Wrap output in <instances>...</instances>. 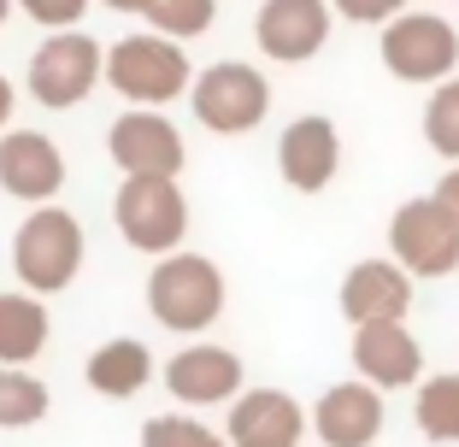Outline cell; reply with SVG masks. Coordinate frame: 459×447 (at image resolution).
<instances>
[{
  "label": "cell",
  "mask_w": 459,
  "mask_h": 447,
  "mask_svg": "<svg viewBox=\"0 0 459 447\" xmlns=\"http://www.w3.org/2000/svg\"><path fill=\"white\" fill-rule=\"evenodd\" d=\"M165 389H171L183 407H224V400L236 407V400H242V359L230 348L195 341V348L165 359Z\"/></svg>",
  "instance_id": "obj_10"
},
{
  "label": "cell",
  "mask_w": 459,
  "mask_h": 447,
  "mask_svg": "<svg viewBox=\"0 0 459 447\" xmlns=\"http://www.w3.org/2000/svg\"><path fill=\"white\" fill-rule=\"evenodd\" d=\"M383 65L401 82H442L459 65V30L436 13H401L383 30Z\"/></svg>",
  "instance_id": "obj_7"
},
{
  "label": "cell",
  "mask_w": 459,
  "mask_h": 447,
  "mask_svg": "<svg viewBox=\"0 0 459 447\" xmlns=\"http://www.w3.org/2000/svg\"><path fill=\"white\" fill-rule=\"evenodd\" d=\"M36 418H48V383L0 365V430H30Z\"/></svg>",
  "instance_id": "obj_21"
},
{
  "label": "cell",
  "mask_w": 459,
  "mask_h": 447,
  "mask_svg": "<svg viewBox=\"0 0 459 447\" xmlns=\"http://www.w3.org/2000/svg\"><path fill=\"white\" fill-rule=\"evenodd\" d=\"M6 118H13V82L0 77V124H6Z\"/></svg>",
  "instance_id": "obj_28"
},
{
  "label": "cell",
  "mask_w": 459,
  "mask_h": 447,
  "mask_svg": "<svg viewBox=\"0 0 459 447\" xmlns=\"http://www.w3.org/2000/svg\"><path fill=\"white\" fill-rule=\"evenodd\" d=\"M100 65H107V54L95 36H48L30 59V95L41 107H77L100 82Z\"/></svg>",
  "instance_id": "obj_8"
},
{
  "label": "cell",
  "mask_w": 459,
  "mask_h": 447,
  "mask_svg": "<svg viewBox=\"0 0 459 447\" xmlns=\"http://www.w3.org/2000/svg\"><path fill=\"white\" fill-rule=\"evenodd\" d=\"M36 24H48V30H71L82 13H89V0H18Z\"/></svg>",
  "instance_id": "obj_26"
},
{
  "label": "cell",
  "mask_w": 459,
  "mask_h": 447,
  "mask_svg": "<svg viewBox=\"0 0 459 447\" xmlns=\"http://www.w3.org/2000/svg\"><path fill=\"white\" fill-rule=\"evenodd\" d=\"M107 153L130 176H177L183 171V136H177V124H165L148 107H130L124 118H112Z\"/></svg>",
  "instance_id": "obj_9"
},
{
  "label": "cell",
  "mask_w": 459,
  "mask_h": 447,
  "mask_svg": "<svg viewBox=\"0 0 459 447\" xmlns=\"http://www.w3.org/2000/svg\"><path fill=\"white\" fill-rule=\"evenodd\" d=\"M212 13H218V0H153L148 6L160 36H201L212 24Z\"/></svg>",
  "instance_id": "obj_24"
},
{
  "label": "cell",
  "mask_w": 459,
  "mask_h": 447,
  "mask_svg": "<svg viewBox=\"0 0 459 447\" xmlns=\"http://www.w3.org/2000/svg\"><path fill=\"white\" fill-rule=\"evenodd\" d=\"M353 365L371 389H412L424 377V348L406 324H371L353 330Z\"/></svg>",
  "instance_id": "obj_17"
},
{
  "label": "cell",
  "mask_w": 459,
  "mask_h": 447,
  "mask_svg": "<svg viewBox=\"0 0 459 447\" xmlns=\"http://www.w3.org/2000/svg\"><path fill=\"white\" fill-rule=\"evenodd\" d=\"M112 218H118V236L135 254L171 259L183 230H189V201L177 189V176H124L118 201H112Z\"/></svg>",
  "instance_id": "obj_4"
},
{
  "label": "cell",
  "mask_w": 459,
  "mask_h": 447,
  "mask_svg": "<svg viewBox=\"0 0 459 447\" xmlns=\"http://www.w3.org/2000/svg\"><path fill=\"white\" fill-rule=\"evenodd\" d=\"M389 254L406 277H447L459 271V218L436 194L394 206L389 218Z\"/></svg>",
  "instance_id": "obj_5"
},
{
  "label": "cell",
  "mask_w": 459,
  "mask_h": 447,
  "mask_svg": "<svg viewBox=\"0 0 459 447\" xmlns=\"http://www.w3.org/2000/svg\"><path fill=\"white\" fill-rule=\"evenodd\" d=\"M265 112H271V82L242 59H218L195 82V118L206 130H218V136H242Z\"/></svg>",
  "instance_id": "obj_6"
},
{
  "label": "cell",
  "mask_w": 459,
  "mask_h": 447,
  "mask_svg": "<svg viewBox=\"0 0 459 447\" xmlns=\"http://www.w3.org/2000/svg\"><path fill=\"white\" fill-rule=\"evenodd\" d=\"M277 165H283V183H289V189H300V194L330 189V176H336V165H342L336 124L318 118V112L295 118L283 130V142H277Z\"/></svg>",
  "instance_id": "obj_14"
},
{
  "label": "cell",
  "mask_w": 459,
  "mask_h": 447,
  "mask_svg": "<svg viewBox=\"0 0 459 447\" xmlns=\"http://www.w3.org/2000/svg\"><path fill=\"white\" fill-rule=\"evenodd\" d=\"M107 6H112V13H148L153 0H107Z\"/></svg>",
  "instance_id": "obj_29"
},
{
  "label": "cell",
  "mask_w": 459,
  "mask_h": 447,
  "mask_svg": "<svg viewBox=\"0 0 459 447\" xmlns=\"http://www.w3.org/2000/svg\"><path fill=\"white\" fill-rule=\"evenodd\" d=\"M107 82L118 89L130 107H165V100H177L183 89L195 82L189 71V54L177 47V41L165 36H124L112 41V54H107Z\"/></svg>",
  "instance_id": "obj_3"
},
{
  "label": "cell",
  "mask_w": 459,
  "mask_h": 447,
  "mask_svg": "<svg viewBox=\"0 0 459 447\" xmlns=\"http://www.w3.org/2000/svg\"><path fill=\"white\" fill-rule=\"evenodd\" d=\"M312 430L325 447H371L383 435V389L371 383H336L318 394Z\"/></svg>",
  "instance_id": "obj_15"
},
{
  "label": "cell",
  "mask_w": 459,
  "mask_h": 447,
  "mask_svg": "<svg viewBox=\"0 0 459 447\" xmlns=\"http://www.w3.org/2000/svg\"><path fill=\"white\" fill-rule=\"evenodd\" d=\"M48 348V312L36 295H0V365L24 371Z\"/></svg>",
  "instance_id": "obj_19"
},
{
  "label": "cell",
  "mask_w": 459,
  "mask_h": 447,
  "mask_svg": "<svg viewBox=\"0 0 459 447\" xmlns=\"http://www.w3.org/2000/svg\"><path fill=\"white\" fill-rule=\"evenodd\" d=\"M148 377H153V353L142 348V341H130V336H118V341H107V348L89 353V389L107 394V400L142 394Z\"/></svg>",
  "instance_id": "obj_18"
},
{
  "label": "cell",
  "mask_w": 459,
  "mask_h": 447,
  "mask_svg": "<svg viewBox=\"0 0 459 447\" xmlns=\"http://www.w3.org/2000/svg\"><path fill=\"white\" fill-rule=\"evenodd\" d=\"M148 306L165 330L201 336L206 324H218V312H224V271L206 254H171L148 277Z\"/></svg>",
  "instance_id": "obj_1"
},
{
  "label": "cell",
  "mask_w": 459,
  "mask_h": 447,
  "mask_svg": "<svg viewBox=\"0 0 459 447\" xmlns=\"http://www.w3.org/2000/svg\"><path fill=\"white\" fill-rule=\"evenodd\" d=\"M412 412H419V430L430 435V442H459V371L424 377Z\"/></svg>",
  "instance_id": "obj_20"
},
{
  "label": "cell",
  "mask_w": 459,
  "mask_h": 447,
  "mask_svg": "<svg viewBox=\"0 0 459 447\" xmlns=\"http://www.w3.org/2000/svg\"><path fill=\"white\" fill-rule=\"evenodd\" d=\"M13 259H18V277H24L30 295H59L82 271V224L65 206H36L18 224Z\"/></svg>",
  "instance_id": "obj_2"
},
{
  "label": "cell",
  "mask_w": 459,
  "mask_h": 447,
  "mask_svg": "<svg viewBox=\"0 0 459 447\" xmlns=\"http://www.w3.org/2000/svg\"><path fill=\"white\" fill-rule=\"evenodd\" d=\"M59 183H65V159L48 136H36V130H6L0 136V189L6 194L48 206L59 194Z\"/></svg>",
  "instance_id": "obj_16"
},
{
  "label": "cell",
  "mask_w": 459,
  "mask_h": 447,
  "mask_svg": "<svg viewBox=\"0 0 459 447\" xmlns=\"http://www.w3.org/2000/svg\"><path fill=\"white\" fill-rule=\"evenodd\" d=\"M6 6H13V0H0V24H6Z\"/></svg>",
  "instance_id": "obj_30"
},
{
  "label": "cell",
  "mask_w": 459,
  "mask_h": 447,
  "mask_svg": "<svg viewBox=\"0 0 459 447\" xmlns=\"http://www.w3.org/2000/svg\"><path fill=\"white\" fill-rule=\"evenodd\" d=\"M312 412L283 389H247L230 407V447H300Z\"/></svg>",
  "instance_id": "obj_13"
},
{
  "label": "cell",
  "mask_w": 459,
  "mask_h": 447,
  "mask_svg": "<svg viewBox=\"0 0 459 447\" xmlns=\"http://www.w3.org/2000/svg\"><path fill=\"white\" fill-rule=\"evenodd\" d=\"M406 306H412V277L394 265V259H359L342 283V318L353 330L371 324H401Z\"/></svg>",
  "instance_id": "obj_12"
},
{
  "label": "cell",
  "mask_w": 459,
  "mask_h": 447,
  "mask_svg": "<svg viewBox=\"0 0 459 447\" xmlns=\"http://www.w3.org/2000/svg\"><path fill=\"white\" fill-rule=\"evenodd\" d=\"M330 6H336L342 18H353V24H383V30L406 13V0H330Z\"/></svg>",
  "instance_id": "obj_25"
},
{
  "label": "cell",
  "mask_w": 459,
  "mask_h": 447,
  "mask_svg": "<svg viewBox=\"0 0 459 447\" xmlns=\"http://www.w3.org/2000/svg\"><path fill=\"white\" fill-rule=\"evenodd\" d=\"M424 142H430L442 159L459 165V82H442L424 107Z\"/></svg>",
  "instance_id": "obj_22"
},
{
  "label": "cell",
  "mask_w": 459,
  "mask_h": 447,
  "mask_svg": "<svg viewBox=\"0 0 459 447\" xmlns=\"http://www.w3.org/2000/svg\"><path fill=\"white\" fill-rule=\"evenodd\" d=\"M259 54L283 59V65H300L330 41V6L325 0H265L254 18Z\"/></svg>",
  "instance_id": "obj_11"
},
{
  "label": "cell",
  "mask_w": 459,
  "mask_h": 447,
  "mask_svg": "<svg viewBox=\"0 0 459 447\" xmlns=\"http://www.w3.org/2000/svg\"><path fill=\"white\" fill-rule=\"evenodd\" d=\"M436 201H442V206H447V212H454V218H459V165H454V171H447V176H442V183H436Z\"/></svg>",
  "instance_id": "obj_27"
},
{
  "label": "cell",
  "mask_w": 459,
  "mask_h": 447,
  "mask_svg": "<svg viewBox=\"0 0 459 447\" xmlns=\"http://www.w3.org/2000/svg\"><path fill=\"white\" fill-rule=\"evenodd\" d=\"M142 447H230V435L206 430L201 418L165 412V418H148V424H142Z\"/></svg>",
  "instance_id": "obj_23"
}]
</instances>
